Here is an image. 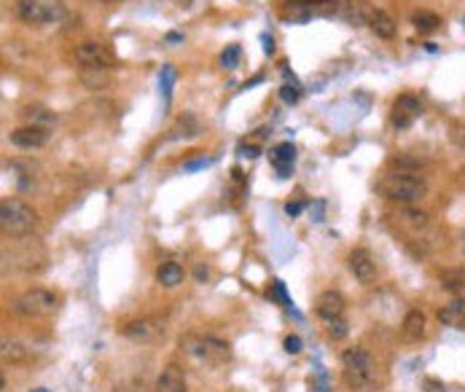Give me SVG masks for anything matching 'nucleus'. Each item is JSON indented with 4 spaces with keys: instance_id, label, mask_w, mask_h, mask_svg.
Here are the masks:
<instances>
[{
    "instance_id": "obj_1",
    "label": "nucleus",
    "mask_w": 465,
    "mask_h": 392,
    "mask_svg": "<svg viewBox=\"0 0 465 392\" xmlns=\"http://www.w3.org/2000/svg\"><path fill=\"white\" fill-rule=\"evenodd\" d=\"M376 189L390 202H398L400 207H412L420 199H425L427 183L425 177H420L417 172H393V175L382 177Z\"/></svg>"
},
{
    "instance_id": "obj_2",
    "label": "nucleus",
    "mask_w": 465,
    "mask_h": 392,
    "mask_svg": "<svg viewBox=\"0 0 465 392\" xmlns=\"http://www.w3.org/2000/svg\"><path fill=\"white\" fill-rule=\"evenodd\" d=\"M13 16L25 25H60L65 22L67 9L62 0H16Z\"/></svg>"
},
{
    "instance_id": "obj_3",
    "label": "nucleus",
    "mask_w": 465,
    "mask_h": 392,
    "mask_svg": "<svg viewBox=\"0 0 465 392\" xmlns=\"http://www.w3.org/2000/svg\"><path fill=\"white\" fill-rule=\"evenodd\" d=\"M181 347L183 352L189 357H194L196 363H205V366L213 368L229 363V357H232V347L215 339V336H183Z\"/></svg>"
},
{
    "instance_id": "obj_4",
    "label": "nucleus",
    "mask_w": 465,
    "mask_h": 392,
    "mask_svg": "<svg viewBox=\"0 0 465 392\" xmlns=\"http://www.w3.org/2000/svg\"><path fill=\"white\" fill-rule=\"evenodd\" d=\"M38 223L35 210L22 199H3L0 204V226L3 234H11V237H27Z\"/></svg>"
},
{
    "instance_id": "obj_5",
    "label": "nucleus",
    "mask_w": 465,
    "mask_h": 392,
    "mask_svg": "<svg viewBox=\"0 0 465 392\" xmlns=\"http://www.w3.org/2000/svg\"><path fill=\"white\" fill-rule=\"evenodd\" d=\"M60 309V296L46 288H33L22 293L19 298H13L11 312L27 320H40V317H52Z\"/></svg>"
},
{
    "instance_id": "obj_6",
    "label": "nucleus",
    "mask_w": 465,
    "mask_h": 392,
    "mask_svg": "<svg viewBox=\"0 0 465 392\" xmlns=\"http://www.w3.org/2000/svg\"><path fill=\"white\" fill-rule=\"evenodd\" d=\"M164 320H159V317H140V320H132L124 325V336L135 344H154L159 342L162 336H164Z\"/></svg>"
},
{
    "instance_id": "obj_7",
    "label": "nucleus",
    "mask_w": 465,
    "mask_h": 392,
    "mask_svg": "<svg viewBox=\"0 0 465 392\" xmlns=\"http://www.w3.org/2000/svg\"><path fill=\"white\" fill-rule=\"evenodd\" d=\"M76 60H78V65L91 67V70H108V67L113 65V54H111L108 46H103V43L84 40V43H78Z\"/></svg>"
},
{
    "instance_id": "obj_8",
    "label": "nucleus",
    "mask_w": 465,
    "mask_h": 392,
    "mask_svg": "<svg viewBox=\"0 0 465 392\" xmlns=\"http://www.w3.org/2000/svg\"><path fill=\"white\" fill-rule=\"evenodd\" d=\"M422 116V102L420 97H414V94H400L398 100L393 102V116H390V121H393V127L396 129H409Z\"/></svg>"
},
{
    "instance_id": "obj_9",
    "label": "nucleus",
    "mask_w": 465,
    "mask_h": 392,
    "mask_svg": "<svg viewBox=\"0 0 465 392\" xmlns=\"http://www.w3.org/2000/svg\"><path fill=\"white\" fill-rule=\"evenodd\" d=\"M396 223H398L403 231H409L417 245L427 242L425 231L430 228V218H427V213H422V210H414V204L412 207H400L398 213H396Z\"/></svg>"
},
{
    "instance_id": "obj_10",
    "label": "nucleus",
    "mask_w": 465,
    "mask_h": 392,
    "mask_svg": "<svg viewBox=\"0 0 465 392\" xmlns=\"http://www.w3.org/2000/svg\"><path fill=\"white\" fill-rule=\"evenodd\" d=\"M347 266H349V271H352V277L358 279L361 285H371V282H376V264H374V258H371L369 250L355 247V250L347 255Z\"/></svg>"
},
{
    "instance_id": "obj_11",
    "label": "nucleus",
    "mask_w": 465,
    "mask_h": 392,
    "mask_svg": "<svg viewBox=\"0 0 465 392\" xmlns=\"http://www.w3.org/2000/svg\"><path fill=\"white\" fill-rule=\"evenodd\" d=\"M9 140H11L13 148H19V151H35V148H43L49 142V129L25 124V127L13 129Z\"/></svg>"
},
{
    "instance_id": "obj_12",
    "label": "nucleus",
    "mask_w": 465,
    "mask_h": 392,
    "mask_svg": "<svg viewBox=\"0 0 465 392\" xmlns=\"http://www.w3.org/2000/svg\"><path fill=\"white\" fill-rule=\"evenodd\" d=\"M427 333V317L422 309H409L406 317H403V323H400V336L406 339V342L417 344L420 339H425Z\"/></svg>"
},
{
    "instance_id": "obj_13",
    "label": "nucleus",
    "mask_w": 465,
    "mask_h": 392,
    "mask_svg": "<svg viewBox=\"0 0 465 392\" xmlns=\"http://www.w3.org/2000/svg\"><path fill=\"white\" fill-rule=\"evenodd\" d=\"M315 312H318V317H323V320L342 317L344 315V296L339 291H323L318 296V301H315Z\"/></svg>"
},
{
    "instance_id": "obj_14",
    "label": "nucleus",
    "mask_w": 465,
    "mask_h": 392,
    "mask_svg": "<svg viewBox=\"0 0 465 392\" xmlns=\"http://www.w3.org/2000/svg\"><path fill=\"white\" fill-rule=\"evenodd\" d=\"M156 392H186V374L181 366H167L159 379H156Z\"/></svg>"
},
{
    "instance_id": "obj_15",
    "label": "nucleus",
    "mask_w": 465,
    "mask_h": 392,
    "mask_svg": "<svg viewBox=\"0 0 465 392\" xmlns=\"http://www.w3.org/2000/svg\"><path fill=\"white\" fill-rule=\"evenodd\" d=\"M269 159H271V167L277 169V175L288 177L291 175V169H293V162H296V148H293L291 142H280V145L269 153Z\"/></svg>"
},
{
    "instance_id": "obj_16",
    "label": "nucleus",
    "mask_w": 465,
    "mask_h": 392,
    "mask_svg": "<svg viewBox=\"0 0 465 392\" xmlns=\"http://www.w3.org/2000/svg\"><path fill=\"white\" fill-rule=\"evenodd\" d=\"M369 27H371V33H374L376 38H382V40L396 38V22H393V16L385 13L382 9H374V11H371Z\"/></svg>"
},
{
    "instance_id": "obj_17",
    "label": "nucleus",
    "mask_w": 465,
    "mask_h": 392,
    "mask_svg": "<svg viewBox=\"0 0 465 392\" xmlns=\"http://www.w3.org/2000/svg\"><path fill=\"white\" fill-rule=\"evenodd\" d=\"M183 279H186V271H183V266L175 264V261H167V264H162L156 269V282H159L162 288H178Z\"/></svg>"
},
{
    "instance_id": "obj_18",
    "label": "nucleus",
    "mask_w": 465,
    "mask_h": 392,
    "mask_svg": "<svg viewBox=\"0 0 465 392\" xmlns=\"http://www.w3.org/2000/svg\"><path fill=\"white\" fill-rule=\"evenodd\" d=\"M342 368L344 371H352V368H374V357L369 349L363 347H349L342 352Z\"/></svg>"
},
{
    "instance_id": "obj_19",
    "label": "nucleus",
    "mask_w": 465,
    "mask_h": 392,
    "mask_svg": "<svg viewBox=\"0 0 465 392\" xmlns=\"http://www.w3.org/2000/svg\"><path fill=\"white\" fill-rule=\"evenodd\" d=\"M439 320H441V325H449V328H463L465 325V301L463 298H454L452 304L441 306Z\"/></svg>"
},
{
    "instance_id": "obj_20",
    "label": "nucleus",
    "mask_w": 465,
    "mask_h": 392,
    "mask_svg": "<svg viewBox=\"0 0 465 392\" xmlns=\"http://www.w3.org/2000/svg\"><path fill=\"white\" fill-rule=\"evenodd\" d=\"M22 118H25L30 127H46V129L57 121V116L49 108H43V105H27V108H22Z\"/></svg>"
},
{
    "instance_id": "obj_21",
    "label": "nucleus",
    "mask_w": 465,
    "mask_h": 392,
    "mask_svg": "<svg viewBox=\"0 0 465 392\" xmlns=\"http://www.w3.org/2000/svg\"><path fill=\"white\" fill-rule=\"evenodd\" d=\"M202 135V124L196 121L194 116H183V118H178V124L172 127V138H199Z\"/></svg>"
},
{
    "instance_id": "obj_22",
    "label": "nucleus",
    "mask_w": 465,
    "mask_h": 392,
    "mask_svg": "<svg viewBox=\"0 0 465 392\" xmlns=\"http://www.w3.org/2000/svg\"><path fill=\"white\" fill-rule=\"evenodd\" d=\"M412 22L420 33H433V30H439V25H441L439 13H433V11H417L412 16Z\"/></svg>"
},
{
    "instance_id": "obj_23",
    "label": "nucleus",
    "mask_w": 465,
    "mask_h": 392,
    "mask_svg": "<svg viewBox=\"0 0 465 392\" xmlns=\"http://www.w3.org/2000/svg\"><path fill=\"white\" fill-rule=\"evenodd\" d=\"M0 357L9 363H19V360H25L27 357V349L22 342H9V339H3V347H0Z\"/></svg>"
},
{
    "instance_id": "obj_24",
    "label": "nucleus",
    "mask_w": 465,
    "mask_h": 392,
    "mask_svg": "<svg viewBox=\"0 0 465 392\" xmlns=\"http://www.w3.org/2000/svg\"><path fill=\"white\" fill-rule=\"evenodd\" d=\"M323 323H325V333H328L334 342H342V339L349 333L344 317H334V320H323Z\"/></svg>"
},
{
    "instance_id": "obj_25",
    "label": "nucleus",
    "mask_w": 465,
    "mask_h": 392,
    "mask_svg": "<svg viewBox=\"0 0 465 392\" xmlns=\"http://www.w3.org/2000/svg\"><path fill=\"white\" fill-rule=\"evenodd\" d=\"M81 81L86 84L89 89H97V84L103 86L105 81H108V70H91V67H84V73H81Z\"/></svg>"
},
{
    "instance_id": "obj_26",
    "label": "nucleus",
    "mask_w": 465,
    "mask_h": 392,
    "mask_svg": "<svg viewBox=\"0 0 465 392\" xmlns=\"http://www.w3.org/2000/svg\"><path fill=\"white\" fill-rule=\"evenodd\" d=\"M237 60H240V46H229V49L223 51V57H220V65H223L226 70H234V67H237Z\"/></svg>"
},
{
    "instance_id": "obj_27",
    "label": "nucleus",
    "mask_w": 465,
    "mask_h": 392,
    "mask_svg": "<svg viewBox=\"0 0 465 392\" xmlns=\"http://www.w3.org/2000/svg\"><path fill=\"white\" fill-rule=\"evenodd\" d=\"M172 81H175V70L172 67H164L162 70V89H164V100L169 102V94H172Z\"/></svg>"
},
{
    "instance_id": "obj_28",
    "label": "nucleus",
    "mask_w": 465,
    "mask_h": 392,
    "mask_svg": "<svg viewBox=\"0 0 465 392\" xmlns=\"http://www.w3.org/2000/svg\"><path fill=\"white\" fill-rule=\"evenodd\" d=\"M449 140H452L457 148H463L465 151V124H452V129H449Z\"/></svg>"
},
{
    "instance_id": "obj_29",
    "label": "nucleus",
    "mask_w": 465,
    "mask_h": 392,
    "mask_svg": "<svg viewBox=\"0 0 465 392\" xmlns=\"http://www.w3.org/2000/svg\"><path fill=\"white\" fill-rule=\"evenodd\" d=\"M283 344H285V352H288V354H298V352H301V339H298V336H288Z\"/></svg>"
},
{
    "instance_id": "obj_30",
    "label": "nucleus",
    "mask_w": 465,
    "mask_h": 392,
    "mask_svg": "<svg viewBox=\"0 0 465 392\" xmlns=\"http://www.w3.org/2000/svg\"><path fill=\"white\" fill-rule=\"evenodd\" d=\"M280 97H283L285 102H296L298 100V91L293 86H283V91H280Z\"/></svg>"
},
{
    "instance_id": "obj_31",
    "label": "nucleus",
    "mask_w": 465,
    "mask_h": 392,
    "mask_svg": "<svg viewBox=\"0 0 465 392\" xmlns=\"http://www.w3.org/2000/svg\"><path fill=\"white\" fill-rule=\"evenodd\" d=\"M240 153H242V156H247V159H256V156H259V148H256V145H242V148H240Z\"/></svg>"
},
{
    "instance_id": "obj_32",
    "label": "nucleus",
    "mask_w": 465,
    "mask_h": 392,
    "mask_svg": "<svg viewBox=\"0 0 465 392\" xmlns=\"http://www.w3.org/2000/svg\"><path fill=\"white\" fill-rule=\"evenodd\" d=\"M425 387H427V392H441L444 390V384L436 381V379H425Z\"/></svg>"
},
{
    "instance_id": "obj_33",
    "label": "nucleus",
    "mask_w": 465,
    "mask_h": 392,
    "mask_svg": "<svg viewBox=\"0 0 465 392\" xmlns=\"http://www.w3.org/2000/svg\"><path fill=\"white\" fill-rule=\"evenodd\" d=\"M264 51H267V54H274V40L267 38V35H264Z\"/></svg>"
},
{
    "instance_id": "obj_34",
    "label": "nucleus",
    "mask_w": 465,
    "mask_h": 392,
    "mask_svg": "<svg viewBox=\"0 0 465 392\" xmlns=\"http://www.w3.org/2000/svg\"><path fill=\"white\" fill-rule=\"evenodd\" d=\"M196 279H199V282H205V279H207V269H205V266H196Z\"/></svg>"
},
{
    "instance_id": "obj_35",
    "label": "nucleus",
    "mask_w": 465,
    "mask_h": 392,
    "mask_svg": "<svg viewBox=\"0 0 465 392\" xmlns=\"http://www.w3.org/2000/svg\"><path fill=\"white\" fill-rule=\"evenodd\" d=\"M460 250H463V255H465V231L460 234Z\"/></svg>"
},
{
    "instance_id": "obj_36",
    "label": "nucleus",
    "mask_w": 465,
    "mask_h": 392,
    "mask_svg": "<svg viewBox=\"0 0 465 392\" xmlns=\"http://www.w3.org/2000/svg\"><path fill=\"white\" fill-rule=\"evenodd\" d=\"M460 180H463V183H465V167H463V169H460Z\"/></svg>"
},
{
    "instance_id": "obj_37",
    "label": "nucleus",
    "mask_w": 465,
    "mask_h": 392,
    "mask_svg": "<svg viewBox=\"0 0 465 392\" xmlns=\"http://www.w3.org/2000/svg\"><path fill=\"white\" fill-rule=\"evenodd\" d=\"M97 3H118V0H97Z\"/></svg>"
},
{
    "instance_id": "obj_38",
    "label": "nucleus",
    "mask_w": 465,
    "mask_h": 392,
    "mask_svg": "<svg viewBox=\"0 0 465 392\" xmlns=\"http://www.w3.org/2000/svg\"><path fill=\"white\" fill-rule=\"evenodd\" d=\"M30 392H49V390H43V387H38V390H30Z\"/></svg>"
},
{
    "instance_id": "obj_39",
    "label": "nucleus",
    "mask_w": 465,
    "mask_h": 392,
    "mask_svg": "<svg viewBox=\"0 0 465 392\" xmlns=\"http://www.w3.org/2000/svg\"><path fill=\"white\" fill-rule=\"evenodd\" d=\"M460 298H463V301H465V288H463V293H460Z\"/></svg>"
}]
</instances>
